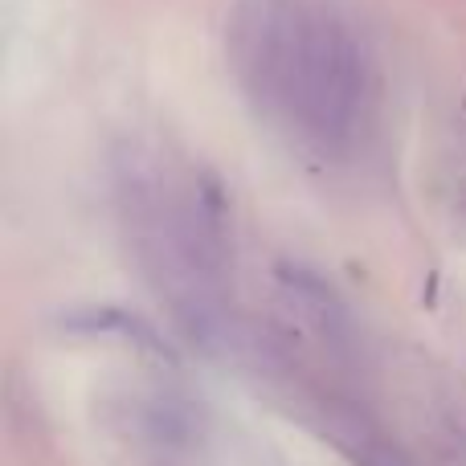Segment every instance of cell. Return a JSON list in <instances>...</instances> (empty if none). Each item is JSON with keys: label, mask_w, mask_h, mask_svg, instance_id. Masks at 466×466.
I'll return each instance as SVG.
<instances>
[{"label": "cell", "mask_w": 466, "mask_h": 466, "mask_svg": "<svg viewBox=\"0 0 466 466\" xmlns=\"http://www.w3.org/2000/svg\"><path fill=\"white\" fill-rule=\"evenodd\" d=\"M241 70L249 90L323 152L348 144L364 119V54L348 25L315 0H262L241 25Z\"/></svg>", "instance_id": "6da1fadb"}]
</instances>
